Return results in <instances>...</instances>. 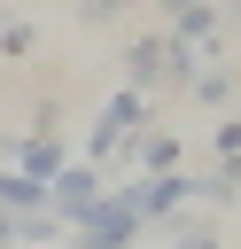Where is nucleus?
<instances>
[{"instance_id": "nucleus-12", "label": "nucleus", "mask_w": 241, "mask_h": 249, "mask_svg": "<svg viewBox=\"0 0 241 249\" xmlns=\"http://www.w3.org/2000/svg\"><path fill=\"white\" fill-rule=\"evenodd\" d=\"M163 8H171V16H179V8H194V0H163Z\"/></svg>"}, {"instance_id": "nucleus-3", "label": "nucleus", "mask_w": 241, "mask_h": 249, "mask_svg": "<svg viewBox=\"0 0 241 249\" xmlns=\"http://www.w3.org/2000/svg\"><path fill=\"white\" fill-rule=\"evenodd\" d=\"M117 195H124V210H132L140 226H163V218L194 210V187H187V171H148V179L117 187Z\"/></svg>"}, {"instance_id": "nucleus-14", "label": "nucleus", "mask_w": 241, "mask_h": 249, "mask_svg": "<svg viewBox=\"0 0 241 249\" xmlns=\"http://www.w3.org/2000/svg\"><path fill=\"white\" fill-rule=\"evenodd\" d=\"M8 249H23V241H8Z\"/></svg>"}, {"instance_id": "nucleus-11", "label": "nucleus", "mask_w": 241, "mask_h": 249, "mask_svg": "<svg viewBox=\"0 0 241 249\" xmlns=\"http://www.w3.org/2000/svg\"><path fill=\"white\" fill-rule=\"evenodd\" d=\"M225 23H233V31H241V0H233V8H225Z\"/></svg>"}, {"instance_id": "nucleus-7", "label": "nucleus", "mask_w": 241, "mask_h": 249, "mask_svg": "<svg viewBox=\"0 0 241 249\" xmlns=\"http://www.w3.org/2000/svg\"><path fill=\"white\" fill-rule=\"evenodd\" d=\"M0 210H16V218H31V210H47V179H31V171H16V163H0Z\"/></svg>"}, {"instance_id": "nucleus-10", "label": "nucleus", "mask_w": 241, "mask_h": 249, "mask_svg": "<svg viewBox=\"0 0 241 249\" xmlns=\"http://www.w3.org/2000/svg\"><path fill=\"white\" fill-rule=\"evenodd\" d=\"M31 218H39V210H31ZM8 241H23V218H16V210H0V249H8Z\"/></svg>"}, {"instance_id": "nucleus-5", "label": "nucleus", "mask_w": 241, "mask_h": 249, "mask_svg": "<svg viewBox=\"0 0 241 249\" xmlns=\"http://www.w3.org/2000/svg\"><path fill=\"white\" fill-rule=\"evenodd\" d=\"M124 86H132V93H155V86H163V31H140V39L124 47Z\"/></svg>"}, {"instance_id": "nucleus-8", "label": "nucleus", "mask_w": 241, "mask_h": 249, "mask_svg": "<svg viewBox=\"0 0 241 249\" xmlns=\"http://www.w3.org/2000/svg\"><path fill=\"white\" fill-rule=\"evenodd\" d=\"M31 47H39V23H23V16H0V54H8V62H23Z\"/></svg>"}, {"instance_id": "nucleus-2", "label": "nucleus", "mask_w": 241, "mask_h": 249, "mask_svg": "<svg viewBox=\"0 0 241 249\" xmlns=\"http://www.w3.org/2000/svg\"><path fill=\"white\" fill-rule=\"evenodd\" d=\"M101 163H62L54 179H47V218L54 226H86L93 210H101Z\"/></svg>"}, {"instance_id": "nucleus-9", "label": "nucleus", "mask_w": 241, "mask_h": 249, "mask_svg": "<svg viewBox=\"0 0 241 249\" xmlns=\"http://www.w3.org/2000/svg\"><path fill=\"white\" fill-rule=\"evenodd\" d=\"M124 8H132V0H86V23H117Z\"/></svg>"}, {"instance_id": "nucleus-1", "label": "nucleus", "mask_w": 241, "mask_h": 249, "mask_svg": "<svg viewBox=\"0 0 241 249\" xmlns=\"http://www.w3.org/2000/svg\"><path fill=\"white\" fill-rule=\"evenodd\" d=\"M140 124H148V93H109L101 101V124H93V140H86V156L93 163H124V148L140 140Z\"/></svg>"}, {"instance_id": "nucleus-6", "label": "nucleus", "mask_w": 241, "mask_h": 249, "mask_svg": "<svg viewBox=\"0 0 241 249\" xmlns=\"http://www.w3.org/2000/svg\"><path fill=\"white\" fill-rule=\"evenodd\" d=\"M124 163H140V179L148 171H179V132L171 124H140V140L124 148Z\"/></svg>"}, {"instance_id": "nucleus-13", "label": "nucleus", "mask_w": 241, "mask_h": 249, "mask_svg": "<svg viewBox=\"0 0 241 249\" xmlns=\"http://www.w3.org/2000/svg\"><path fill=\"white\" fill-rule=\"evenodd\" d=\"M8 8H31V0H8Z\"/></svg>"}, {"instance_id": "nucleus-4", "label": "nucleus", "mask_w": 241, "mask_h": 249, "mask_svg": "<svg viewBox=\"0 0 241 249\" xmlns=\"http://www.w3.org/2000/svg\"><path fill=\"white\" fill-rule=\"evenodd\" d=\"M132 241H140V218H132V210H124V195L109 187V195H101V210L78 226V249H132Z\"/></svg>"}]
</instances>
